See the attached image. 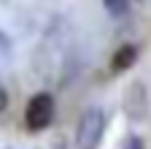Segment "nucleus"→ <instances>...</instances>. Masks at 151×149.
Segmentation results:
<instances>
[{
    "label": "nucleus",
    "mask_w": 151,
    "mask_h": 149,
    "mask_svg": "<svg viewBox=\"0 0 151 149\" xmlns=\"http://www.w3.org/2000/svg\"><path fill=\"white\" fill-rule=\"evenodd\" d=\"M105 133V111L89 106L76 122V149H100Z\"/></svg>",
    "instance_id": "1"
},
{
    "label": "nucleus",
    "mask_w": 151,
    "mask_h": 149,
    "mask_svg": "<svg viewBox=\"0 0 151 149\" xmlns=\"http://www.w3.org/2000/svg\"><path fill=\"white\" fill-rule=\"evenodd\" d=\"M54 114H57V103L51 92H35L24 108V127L30 133H41L54 122Z\"/></svg>",
    "instance_id": "2"
},
{
    "label": "nucleus",
    "mask_w": 151,
    "mask_h": 149,
    "mask_svg": "<svg viewBox=\"0 0 151 149\" xmlns=\"http://www.w3.org/2000/svg\"><path fill=\"white\" fill-rule=\"evenodd\" d=\"M124 111L129 119H146V111H148V95H146V87L143 81H132L124 92Z\"/></svg>",
    "instance_id": "3"
},
{
    "label": "nucleus",
    "mask_w": 151,
    "mask_h": 149,
    "mask_svg": "<svg viewBox=\"0 0 151 149\" xmlns=\"http://www.w3.org/2000/svg\"><path fill=\"white\" fill-rule=\"evenodd\" d=\"M138 54H140V49H138L135 44H122L116 52H113V57H111V71H113V73L129 71L132 65L138 63Z\"/></svg>",
    "instance_id": "4"
},
{
    "label": "nucleus",
    "mask_w": 151,
    "mask_h": 149,
    "mask_svg": "<svg viewBox=\"0 0 151 149\" xmlns=\"http://www.w3.org/2000/svg\"><path fill=\"white\" fill-rule=\"evenodd\" d=\"M103 8H105L111 16L122 19V16L129 14V0H103Z\"/></svg>",
    "instance_id": "5"
},
{
    "label": "nucleus",
    "mask_w": 151,
    "mask_h": 149,
    "mask_svg": "<svg viewBox=\"0 0 151 149\" xmlns=\"http://www.w3.org/2000/svg\"><path fill=\"white\" fill-rule=\"evenodd\" d=\"M122 149H143V138L140 136H127L122 141Z\"/></svg>",
    "instance_id": "6"
},
{
    "label": "nucleus",
    "mask_w": 151,
    "mask_h": 149,
    "mask_svg": "<svg viewBox=\"0 0 151 149\" xmlns=\"http://www.w3.org/2000/svg\"><path fill=\"white\" fill-rule=\"evenodd\" d=\"M6 108H8V92H6L3 84H0V114H3Z\"/></svg>",
    "instance_id": "7"
}]
</instances>
